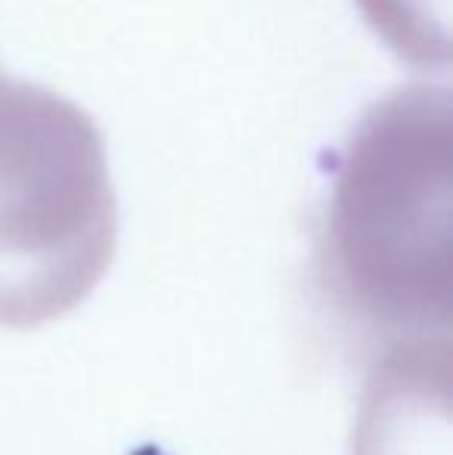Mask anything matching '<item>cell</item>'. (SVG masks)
Returning <instances> with one entry per match:
<instances>
[{
  "label": "cell",
  "instance_id": "3957f363",
  "mask_svg": "<svg viewBox=\"0 0 453 455\" xmlns=\"http://www.w3.org/2000/svg\"><path fill=\"white\" fill-rule=\"evenodd\" d=\"M360 4L367 6L369 19L388 35V41L404 50V22H407L404 0H360Z\"/></svg>",
  "mask_w": 453,
  "mask_h": 455
},
{
  "label": "cell",
  "instance_id": "7a4b0ae2",
  "mask_svg": "<svg viewBox=\"0 0 453 455\" xmlns=\"http://www.w3.org/2000/svg\"><path fill=\"white\" fill-rule=\"evenodd\" d=\"M118 204L103 133L66 96L0 81V325L66 316L109 270Z\"/></svg>",
  "mask_w": 453,
  "mask_h": 455
},
{
  "label": "cell",
  "instance_id": "6da1fadb",
  "mask_svg": "<svg viewBox=\"0 0 453 455\" xmlns=\"http://www.w3.org/2000/svg\"><path fill=\"white\" fill-rule=\"evenodd\" d=\"M329 300L388 356L450 344V96L410 84L344 140L317 227Z\"/></svg>",
  "mask_w": 453,
  "mask_h": 455
}]
</instances>
